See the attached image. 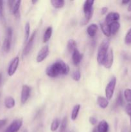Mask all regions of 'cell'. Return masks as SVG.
Listing matches in <instances>:
<instances>
[{
  "instance_id": "obj_2",
  "label": "cell",
  "mask_w": 131,
  "mask_h": 132,
  "mask_svg": "<svg viewBox=\"0 0 131 132\" xmlns=\"http://www.w3.org/2000/svg\"><path fill=\"white\" fill-rule=\"evenodd\" d=\"M110 41L108 39H104L101 41L98 47L97 53V61L100 65H104L108 52L109 50Z\"/></svg>"
},
{
  "instance_id": "obj_15",
  "label": "cell",
  "mask_w": 131,
  "mask_h": 132,
  "mask_svg": "<svg viewBox=\"0 0 131 132\" xmlns=\"http://www.w3.org/2000/svg\"><path fill=\"white\" fill-rule=\"evenodd\" d=\"M95 3V1L93 0H87L84 2V4H83V12L84 14H86V13L91 12L93 11V8H92V6H93V4Z\"/></svg>"
},
{
  "instance_id": "obj_3",
  "label": "cell",
  "mask_w": 131,
  "mask_h": 132,
  "mask_svg": "<svg viewBox=\"0 0 131 132\" xmlns=\"http://www.w3.org/2000/svg\"><path fill=\"white\" fill-rule=\"evenodd\" d=\"M116 85V78L114 76L111 77L110 80L105 87V97L108 100H110L114 95L115 87Z\"/></svg>"
},
{
  "instance_id": "obj_21",
  "label": "cell",
  "mask_w": 131,
  "mask_h": 132,
  "mask_svg": "<svg viewBox=\"0 0 131 132\" xmlns=\"http://www.w3.org/2000/svg\"><path fill=\"white\" fill-rule=\"evenodd\" d=\"M100 27H101V30L102 31L103 34L105 35L107 37H110L111 36L110 32V29H109V25L107 24L106 23L104 22V23H100Z\"/></svg>"
},
{
  "instance_id": "obj_12",
  "label": "cell",
  "mask_w": 131,
  "mask_h": 132,
  "mask_svg": "<svg viewBox=\"0 0 131 132\" xmlns=\"http://www.w3.org/2000/svg\"><path fill=\"white\" fill-rule=\"evenodd\" d=\"M97 131L98 132H109V126L108 122L105 120L100 121L99 124L98 125L97 127Z\"/></svg>"
},
{
  "instance_id": "obj_17",
  "label": "cell",
  "mask_w": 131,
  "mask_h": 132,
  "mask_svg": "<svg viewBox=\"0 0 131 132\" xmlns=\"http://www.w3.org/2000/svg\"><path fill=\"white\" fill-rule=\"evenodd\" d=\"M4 104H5V107L8 109H12L15 106V101L14 100V98L11 96L6 97L4 101Z\"/></svg>"
},
{
  "instance_id": "obj_31",
  "label": "cell",
  "mask_w": 131,
  "mask_h": 132,
  "mask_svg": "<svg viewBox=\"0 0 131 132\" xmlns=\"http://www.w3.org/2000/svg\"><path fill=\"white\" fill-rule=\"evenodd\" d=\"M116 104L118 106H122L123 104V97L121 92L119 93L116 99Z\"/></svg>"
},
{
  "instance_id": "obj_13",
  "label": "cell",
  "mask_w": 131,
  "mask_h": 132,
  "mask_svg": "<svg viewBox=\"0 0 131 132\" xmlns=\"http://www.w3.org/2000/svg\"><path fill=\"white\" fill-rule=\"evenodd\" d=\"M98 29V27L97 24L92 23V24L88 26V27L87 28V34L91 37H94L97 33Z\"/></svg>"
},
{
  "instance_id": "obj_33",
  "label": "cell",
  "mask_w": 131,
  "mask_h": 132,
  "mask_svg": "<svg viewBox=\"0 0 131 132\" xmlns=\"http://www.w3.org/2000/svg\"><path fill=\"white\" fill-rule=\"evenodd\" d=\"M125 111H126V113H127V115L129 116L130 117H131V104L130 103H128V104H127V105L126 106Z\"/></svg>"
},
{
  "instance_id": "obj_4",
  "label": "cell",
  "mask_w": 131,
  "mask_h": 132,
  "mask_svg": "<svg viewBox=\"0 0 131 132\" xmlns=\"http://www.w3.org/2000/svg\"><path fill=\"white\" fill-rule=\"evenodd\" d=\"M23 126V119H17L14 120L3 132H17Z\"/></svg>"
},
{
  "instance_id": "obj_16",
  "label": "cell",
  "mask_w": 131,
  "mask_h": 132,
  "mask_svg": "<svg viewBox=\"0 0 131 132\" xmlns=\"http://www.w3.org/2000/svg\"><path fill=\"white\" fill-rule=\"evenodd\" d=\"M109 25V29L111 35H115L120 28V23L118 21H114L110 23Z\"/></svg>"
},
{
  "instance_id": "obj_26",
  "label": "cell",
  "mask_w": 131,
  "mask_h": 132,
  "mask_svg": "<svg viewBox=\"0 0 131 132\" xmlns=\"http://www.w3.org/2000/svg\"><path fill=\"white\" fill-rule=\"evenodd\" d=\"M67 126H68V118L67 117H64L60 122L59 132H66Z\"/></svg>"
},
{
  "instance_id": "obj_7",
  "label": "cell",
  "mask_w": 131,
  "mask_h": 132,
  "mask_svg": "<svg viewBox=\"0 0 131 132\" xmlns=\"http://www.w3.org/2000/svg\"><path fill=\"white\" fill-rule=\"evenodd\" d=\"M49 54H50V49H49V46L48 45L44 46L39 52H38V54L36 57V61L37 63H41L48 56Z\"/></svg>"
},
{
  "instance_id": "obj_43",
  "label": "cell",
  "mask_w": 131,
  "mask_h": 132,
  "mask_svg": "<svg viewBox=\"0 0 131 132\" xmlns=\"http://www.w3.org/2000/svg\"><path fill=\"white\" fill-rule=\"evenodd\" d=\"M130 125H131V117H130Z\"/></svg>"
},
{
  "instance_id": "obj_25",
  "label": "cell",
  "mask_w": 131,
  "mask_h": 132,
  "mask_svg": "<svg viewBox=\"0 0 131 132\" xmlns=\"http://www.w3.org/2000/svg\"><path fill=\"white\" fill-rule=\"evenodd\" d=\"M51 3L55 9H61L64 6L65 1L64 0H51Z\"/></svg>"
},
{
  "instance_id": "obj_9",
  "label": "cell",
  "mask_w": 131,
  "mask_h": 132,
  "mask_svg": "<svg viewBox=\"0 0 131 132\" xmlns=\"http://www.w3.org/2000/svg\"><path fill=\"white\" fill-rule=\"evenodd\" d=\"M113 62H114V52H113V49H109L106 59L104 62V66L105 68L110 69L113 66Z\"/></svg>"
},
{
  "instance_id": "obj_44",
  "label": "cell",
  "mask_w": 131,
  "mask_h": 132,
  "mask_svg": "<svg viewBox=\"0 0 131 132\" xmlns=\"http://www.w3.org/2000/svg\"><path fill=\"white\" fill-rule=\"evenodd\" d=\"M24 132H26V131H24Z\"/></svg>"
},
{
  "instance_id": "obj_32",
  "label": "cell",
  "mask_w": 131,
  "mask_h": 132,
  "mask_svg": "<svg viewBox=\"0 0 131 132\" xmlns=\"http://www.w3.org/2000/svg\"><path fill=\"white\" fill-rule=\"evenodd\" d=\"M12 36H13V30L12 28L11 27H8L7 28V34H6V38H8V39H10V41H12Z\"/></svg>"
},
{
  "instance_id": "obj_36",
  "label": "cell",
  "mask_w": 131,
  "mask_h": 132,
  "mask_svg": "<svg viewBox=\"0 0 131 132\" xmlns=\"http://www.w3.org/2000/svg\"><path fill=\"white\" fill-rule=\"evenodd\" d=\"M7 122V120L4 119H0V130L2 128L3 126H5V125Z\"/></svg>"
},
{
  "instance_id": "obj_39",
  "label": "cell",
  "mask_w": 131,
  "mask_h": 132,
  "mask_svg": "<svg viewBox=\"0 0 131 132\" xmlns=\"http://www.w3.org/2000/svg\"><path fill=\"white\" fill-rule=\"evenodd\" d=\"M130 1H122L121 3L123 4V5H126V4H128Z\"/></svg>"
},
{
  "instance_id": "obj_11",
  "label": "cell",
  "mask_w": 131,
  "mask_h": 132,
  "mask_svg": "<svg viewBox=\"0 0 131 132\" xmlns=\"http://www.w3.org/2000/svg\"><path fill=\"white\" fill-rule=\"evenodd\" d=\"M83 58V55L79 52L78 49H76L72 53V61L75 66L78 65L81 63Z\"/></svg>"
},
{
  "instance_id": "obj_29",
  "label": "cell",
  "mask_w": 131,
  "mask_h": 132,
  "mask_svg": "<svg viewBox=\"0 0 131 132\" xmlns=\"http://www.w3.org/2000/svg\"><path fill=\"white\" fill-rule=\"evenodd\" d=\"M72 78L74 81H79L81 79V73L79 70H76L73 72L71 75Z\"/></svg>"
},
{
  "instance_id": "obj_28",
  "label": "cell",
  "mask_w": 131,
  "mask_h": 132,
  "mask_svg": "<svg viewBox=\"0 0 131 132\" xmlns=\"http://www.w3.org/2000/svg\"><path fill=\"white\" fill-rule=\"evenodd\" d=\"M124 97L128 103L131 104V89H125L124 91Z\"/></svg>"
},
{
  "instance_id": "obj_14",
  "label": "cell",
  "mask_w": 131,
  "mask_h": 132,
  "mask_svg": "<svg viewBox=\"0 0 131 132\" xmlns=\"http://www.w3.org/2000/svg\"><path fill=\"white\" fill-rule=\"evenodd\" d=\"M96 103L100 108H102V109H105L109 105V100L107 99L106 97L99 96L97 98Z\"/></svg>"
},
{
  "instance_id": "obj_18",
  "label": "cell",
  "mask_w": 131,
  "mask_h": 132,
  "mask_svg": "<svg viewBox=\"0 0 131 132\" xmlns=\"http://www.w3.org/2000/svg\"><path fill=\"white\" fill-rule=\"evenodd\" d=\"M80 108L81 105L79 104H76V105H74V107L73 108V110H72L71 111V119L73 121H75L77 119V117H78V113H79Z\"/></svg>"
},
{
  "instance_id": "obj_34",
  "label": "cell",
  "mask_w": 131,
  "mask_h": 132,
  "mask_svg": "<svg viewBox=\"0 0 131 132\" xmlns=\"http://www.w3.org/2000/svg\"><path fill=\"white\" fill-rule=\"evenodd\" d=\"M89 122L92 125H95L97 123V119L94 117H90L89 119Z\"/></svg>"
},
{
  "instance_id": "obj_35",
  "label": "cell",
  "mask_w": 131,
  "mask_h": 132,
  "mask_svg": "<svg viewBox=\"0 0 131 132\" xmlns=\"http://www.w3.org/2000/svg\"><path fill=\"white\" fill-rule=\"evenodd\" d=\"M3 16V1L0 0V17Z\"/></svg>"
},
{
  "instance_id": "obj_8",
  "label": "cell",
  "mask_w": 131,
  "mask_h": 132,
  "mask_svg": "<svg viewBox=\"0 0 131 132\" xmlns=\"http://www.w3.org/2000/svg\"><path fill=\"white\" fill-rule=\"evenodd\" d=\"M30 92L31 89L29 86L24 85L22 86L21 94V102L22 104H24L28 100L30 95Z\"/></svg>"
},
{
  "instance_id": "obj_41",
  "label": "cell",
  "mask_w": 131,
  "mask_h": 132,
  "mask_svg": "<svg viewBox=\"0 0 131 132\" xmlns=\"http://www.w3.org/2000/svg\"><path fill=\"white\" fill-rule=\"evenodd\" d=\"M92 132H98L97 131V128H95L93 129V130H92Z\"/></svg>"
},
{
  "instance_id": "obj_20",
  "label": "cell",
  "mask_w": 131,
  "mask_h": 132,
  "mask_svg": "<svg viewBox=\"0 0 131 132\" xmlns=\"http://www.w3.org/2000/svg\"><path fill=\"white\" fill-rule=\"evenodd\" d=\"M77 44L75 40L73 39H69L68 41V45H67V48H68V51L72 54L74 52V50L77 49Z\"/></svg>"
},
{
  "instance_id": "obj_22",
  "label": "cell",
  "mask_w": 131,
  "mask_h": 132,
  "mask_svg": "<svg viewBox=\"0 0 131 132\" xmlns=\"http://www.w3.org/2000/svg\"><path fill=\"white\" fill-rule=\"evenodd\" d=\"M21 3V1H20V0H18V1H15L14 5H13L12 8L11 10H10V11L12 12V14H14V15H15V16H17V15H18V14H19Z\"/></svg>"
},
{
  "instance_id": "obj_38",
  "label": "cell",
  "mask_w": 131,
  "mask_h": 132,
  "mask_svg": "<svg viewBox=\"0 0 131 132\" xmlns=\"http://www.w3.org/2000/svg\"><path fill=\"white\" fill-rule=\"evenodd\" d=\"M127 10H128V12H131V1H130V3H128V8H127Z\"/></svg>"
},
{
  "instance_id": "obj_6",
  "label": "cell",
  "mask_w": 131,
  "mask_h": 132,
  "mask_svg": "<svg viewBox=\"0 0 131 132\" xmlns=\"http://www.w3.org/2000/svg\"><path fill=\"white\" fill-rule=\"evenodd\" d=\"M19 64V57H15V58L12 59L11 62H10V64L8 66V74L9 76L12 77L14 76V73H15L16 70H17Z\"/></svg>"
},
{
  "instance_id": "obj_37",
  "label": "cell",
  "mask_w": 131,
  "mask_h": 132,
  "mask_svg": "<svg viewBox=\"0 0 131 132\" xmlns=\"http://www.w3.org/2000/svg\"><path fill=\"white\" fill-rule=\"evenodd\" d=\"M107 11H108V8L107 7H105V6H104V7L101 8V14H102V15H105V14H107Z\"/></svg>"
},
{
  "instance_id": "obj_24",
  "label": "cell",
  "mask_w": 131,
  "mask_h": 132,
  "mask_svg": "<svg viewBox=\"0 0 131 132\" xmlns=\"http://www.w3.org/2000/svg\"><path fill=\"white\" fill-rule=\"evenodd\" d=\"M60 120L59 118L54 119L53 121H52L51 124V127H50V130L51 131H55L58 128H59L60 125Z\"/></svg>"
},
{
  "instance_id": "obj_10",
  "label": "cell",
  "mask_w": 131,
  "mask_h": 132,
  "mask_svg": "<svg viewBox=\"0 0 131 132\" xmlns=\"http://www.w3.org/2000/svg\"><path fill=\"white\" fill-rule=\"evenodd\" d=\"M119 18H120V15L119 13L111 12L109 13L105 17V23H106L107 24H110L113 22L118 21Z\"/></svg>"
},
{
  "instance_id": "obj_19",
  "label": "cell",
  "mask_w": 131,
  "mask_h": 132,
  "mask_svg": "<svg viewBox=\"0 0 131 132\" xmlns=\"http://www.w3.org/2000/svg\"><path fill=\"white\" fill-rule=\"evenodd\" d=\"M53 32V28L51 27H48L46 30H45L44 33L43 35V42L47 43L49 41V40L51 39V35H52Z\"/></svg>"
},
{
  "instance_id": "obj_27",
  "label": "cell",
  "mask_w": 131,
  "mask_h": 132,
  "mask_svg": "<svg viewBox=\"0 0 131 132\" xmlns=\"http://www.w3.org/2000/svg\"><path fill=\"white\" fill-rule=\"evenodd\" d=\"M24 31H25V41H27L30 38V24L28 22L26 23Z\"/></svg>"
},
{
  "instance_id": "obj_42",
  "label": "cell",
  "mask_w": 131,
  "mask_h": 132,
  "mask_svg": "<svg viewBox=\"0 0 131 132\" xmlns=\"http://www.w3.org/2000/svg\"><path fill=\"white\" fill-rule=\"evenodd\" d=\"M32 3H33V4H35L37 2V1H33H33H32Z\"/></svg>"
},
{
  "instance_id": "obj_5",
  "label": "cell",
  "mask_w": 131,
  "mask_h": 132,
  "mask_svg": "<svg viewBox=\"0 0 131 132\" xmlns=\"http://www.w3.org/2000/svg\"><path fill=\"white\" fill-rule=\"evenodd\" d=\"M36 34H37V31L35 30L33 33L30 36V38L28 39V40L27 41L26 45L25 47L23 49V55H27L30 53V52L31 51L32 48V46H33V43H34L35 38Z\"/></svg>"
},
{
  "instance_id": "obj_1",
  "label": "cell",
  "mask_w": 131,
  "mask_h": 132,
  "mask_svg": "<svg viewBox=\"0 0 131 132\" xmlns=\"http://www.w3.org/2000/svg\"><path fill=\"white\" fill-rule=\"evenodd\" d=\"M69 72V66L63 61L59 60L48 66L45 72L48 77L55 78L60 75H67Z\"/></svg>"
},
{
  "instance_id": "obj_23",
  "label": "cell",
  "mask_w": 131,
  "mask_h": 132,
  "mask_svg": "<svg viewBox=\"0 0 131 132\" xmlns=\"http://www.w3.org/2000/svg\"><path fill=\"white\" fill-rule=\"evenodd\" d=\"M11 43L12 41L8 39V38H5L4 40L3 43V46L2 48L5 52L8 53L10 50V48H11Z\"/></svg>"
},
{
  "instance_id": "obj_40",
  "label": "cell",
  "mask_w": 131,
  "mask_h": 132,
  "mask_svg": "<svg viewBox=\"0 0 131 132\" xmlns=\"http://www.w3.org/2000/svg\"><path fill=\"white\" fill-rule=\"evenodd\" d=\"M2 79H3L2 73H0V85H1V82H2Z\"/></svg>"
},
{
  "instance_id": "obj_30",
  "label": "cell",
  "mask_w": 131,
  "mask_h": 132,
  "mask_svg": "<svg viewBox=\"0 0 131 132\" xmlns=\"http://www.w3.org/2000/svg\"><path fill=\"white\" fill-rule=\"evenodd\" d=\"M125 43L127 45H130L131 44V28L128 30L127 33L126 34L125 37Z\"/></svg>"
}]
</instances>
